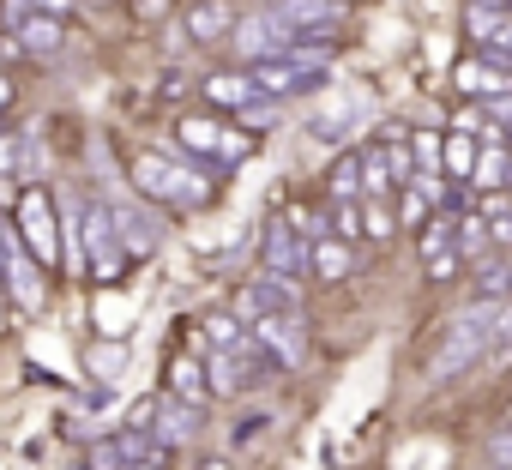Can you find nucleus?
I'll use <instances>...</instances> for the list:
<instances>
[{
    "label": "nucleus",
    "instance_id": "obj_1",
    "mask_svg": "<svg viewBox=\"0 0 512 470\" xmlns=\"http://www.w3.org/2000/svg\"><path fill=\"white\" fill-rule=\"evenodd\" d=\"M494 320H500V302L464 308V314L440 332V350L428 356V380H452V374H464L470 362H482V350H488V338H494Z\"/></svg>",
    "mask_w": 512,
    "mask_h": 470
},
{
    "label": "nucleus",
    "instance_id": "obj_2",
    "mask_svg": "<svg viewBox=\"0 0 512 470\" xmlns=\"http://www.w3.org/2000/svg\"><path fill=\"white\" fill-rule=\"evenodd\" d=\"M247 79L260 85L266 97H308V91H326L332 85V67L326 61H308V55H266L253 61Z\"/></svg>",
    "mask_w": 512,
    "mask_h": 470
},
{
    "label": "nucleus",
    "instance_id": "obj_3",
    "mask_svg": "<svg viewBox=\"0 0 512 470\" xmlns=\"http://www.w3.org/2000/svg\"><path fill=\"white\" fill-rule=\"evenodd\" d=\"M0 284H7V296H13L25 314H43V302H49V284H43V272H37V254L19 242V229H13V223H0Z\"/></svg>",
    "mask_w": 512,
    "mask_h": 470
},
{
    "label": "nucleus",
    "instance_id": "obj_4",
    "mask_svg": "<svg viewBox=\"0 0 512 470\" xmlns=\"http://www.w3.org/2000/svg\"><path fill=\"white\" fill-rule=\"evenodd\" d=\"M79 248H85V266H91L97 278H121L127 248H121V235H115L109 205H79Z\"/></svg>",
    "mask_w": 512,
    "mask_h": 470
},
{
    "label": "nucleus",
    "instance_id": "obj_5",
    "mask_svg": "<svg viewBox=\"0 0 512 470\" xmlns=\"http://www.w3.org/2000/svg\"><path fill=\"white\" fill-rule=\"evenodd\" d=\"M133 187L145 193V199H157V205H175V199H205V187L199 181H187L169 157H157V151H145V157H133Z\"/></svg>",
    "mask_w": 512,
    "mask_h": 470
},
{
    "label": "nucleus",
    "instance_id": "obj_6",
    "mask_svg": "<svg viewBox=\"0 0 512 470\" xmlns=\"http://www.w3.org/2000/svg\"><path fill=\"white\" fill-rule=\"evenodd\" d=\"M260 314H302V290L290 284V278H272V272H260L241 296H235V320L241 326H253Z\"/></svg>",
    "mask_w": 512,
    "mask_h": 470
},
{
    "label": "nucleus",
    "instance_id": "obj_7",
    "mask_svg": "<svg viewBox=\"0 0 512 470\" xmlns=\"http://www.w3.org/2000/svg\"><path fill=\"white\" fill-rule=\"evenodd\" d=\"M19 242L37 254V266L55 260V199H49V187H25V199H19Z\"/></svg>",
    "mask_w": 512,
    "mask_h": 470
},
{
    "label": "nucleus",
    "instance_id": "obj_8",
    "mask_svg": "<svg viewBox=\"0 0 512 470\" xmlns=\"http://www.w3.org/2000/svg\"><path fill=\"white\" fill-rule=\"evenodd\" d=\"M260 272L272 278H302L308 272V242L290 229V217H266V248H260Z\"/></svg>",
    "mask_w": 512,
    "mask_h": 470
},
{
    "label": "nucleus",
    "instance_id": "obj_9",
    "mask_svg": "<svg viewBox=\"0 0 512 470\" xmlns=\"http://www.w3.org/2000/svg\"><path fill=\"white\" fill-rule=\"evenodd\" d=\"M229 37H235V49H241L247 61H266V55H284L296 31H290L278 13H260V19H235V31H229Z\"/></svg>",
    "mask_w": 512,
    "mask_h": 470
},
{
    "label": "nucleus",
    "instance_id": "obj_10",
    "mask_svg": "<svg viewBox=\"0 0 512 470\" xmlns=\"http://www.w3.org/2000/svg\"><path fill=\"white\" fill-rule=\"evenodd\" d=\"M290 31H320V37H332L338 25H344V13H350V0H278L272 7Z\"/></svg>",
    "mask_w": 512,
    "mask_h": 470
},
{
    "label": "nucleus",
    "instance_id": "obj_11",
    "mask_svg": "<svg viewBox=\"0 0 512 470\" xmlns=\"http://www.w3.org/2000/svg\"><path fill=\"white\" fill-rule=\"evenodd\" d=\"M464 31H470L488 55L512 61V13H506V7H488V0H476V7L464 13Z\"/></svg>",
    "mask_w": 512,
    "mask_h": 470
},
{
    "label": "nucleus",
    "instance_id": "obj_12",
    "mask_svg": "<svg viewBox=\"0 0 512 470\" xmlns=\"http://www.w3.org/2000/svg\"><path fill=\"white\" fill-rule=\"evenodd\" d=\"M7 37H13V49H25V55H55L67 31H61V19H55V13H37V7H31Z\"/></svg>",
    "mask_w": 512,
    "mask_h": 470
},
{
    "label": "nucleus",
    "instance_id": "obj_13",
    "mask_svg": "<svg viewBox=\"0 0 512 470\" xmlns=\"http://www.w3.org/2000/svg\"><path fill=\"white\" fill-rule=\"evenodd\" d=\"M181 25H187L193 43H223L235 31V7H229V0H193Z\"/></svg>",
    "mask_w": 512,
    "mask_h": 470
},
{
    "label": "nucleus",
    "instance_id": "obj_14",
    "mask_svg": "<svg viewBox=\"0 0 512 470\" xmlns=\"http://www.w3.org/2000/svg\"><path fill=\"white\" fill-rule=\"evenodd\" d=\"M308 272L326 278V284L350 278V242H338V235H320V242H308Z\"/></svg>",
    "mask_w": 512,
    "mask_h": 470
},
{
    "label": "nucleus",
    "instance_id": "obj_15",
    "mask_svg": "<svg viewBox=\"0 0 512 470\" xmlns=\"http://www.w3.org/2000/svg\"><path fill=\"white\" fill-rule=\"evenodd\" d=\"M151 428L175 446V440H187L193 428H199V410L187 404V398H157V416H151Z\"/></svg>",
    "mask_w": 512,
    "mask_h": 470
},
{
    "label": "nucleus",
    "instance_id": "obj_16",
    "mask_svg": "<svg viewBox=\"0 0 512 470\" xmlns=\"http://www.w3.org/2000/svg\"><path fill=\"white\" fill-rule=\"evenodd\" d=\"M109 217H115V235H121L127 254H151V248H157V223H145V211L121 205V211H109Z\"/></svg>",
    "mask_w": 512,
    "mask_h": 470
},
{
    "label": "nucleus",
    "instance_id": "obj_17",
    "mask_svg": "<svg viewBox=\"0 0 512 470\" xmlns=\"http://www.w3.org/2000/svg\"><path fill=\"white\" fill-rule=\"evenodd\" d=\"M205 97L223 103V109H241L247 97H260V85H253L247 73H211V79H205Z\"/></svg>",
    "mask_w": 512,
    "mask_h": 470
},
{
    "label": "nucleus",
    "instance_id": "obj_18",
    "mask_svg": "<svg viewBox=\"0 0 512 470\" xmlns=\"http://www.w3.org/2000/svg\"><path fill=\"white\" fill-rule=\"evenodd\" d=\"M169 386H175V398H187V404H205V392H211V386H205V368H199L193 356H181V362L169 368Z\"/></svg>",
    "mask_w": 512,
    "mask_h": 470
},
{
    "label": "nucleus",
    "instance_id": "obj_19",
    "mask_svg": "<svg viewBox=\"0 0 512 470\" xmlns=\"http://www.w3.org/2000/svg\"><path fill=\"white\" fill-rule=\"evenodd\" d=\"M217 133H223V121H205V115H187V121L175 127V139H181L187 151H217Z\"/></svg>",
    "mask_w": 512,
    "mask_h": 470
},
{
    "label": "nucleus",
    "instance_id": "obj_20",
    "mask_svg": "<svg viewBox=\"0 0 512 470\" xmlns=\"http://www.w3.org/2000/svg\"><path fill=\"white\" fill-rule=\"evenodd\" d=\"M380 157H386V175H392V187L416 181V151L404 145V133H392V151H380Z\"/></svg>",
    "mask_w": 512,
    "mask_h": 470
},
{
    "label": "nucleus",
    "instance_id": "obj_21",
    "mask_svg": "<svg viewBox=\"0 0 512 470\" xmlns=\"http://www.w3.org/2000/svg\"><path fill=\"white\" fill-rule=\"evenodd\" d=\"M332 193L338 199H356L362 193V157H338L332 163Z\"/></svg>",
    "mask_w": 512,
    "mask_h": 470
},
{
    "label": "nucleus",
    "instance_id": "obj_22",
    "mask_svg": "<svg viewBox=\"0 0 512 470\" xmlns=\"http://www.w3.org/2000/svg\"><path fill=\"white\" fill-rule=\"evenodd\" d=\"M205 338H211V344H223V350L247 344V332H241V320H235V314H211V320H205Z\"/></svg>",
    "mask_w": 512,
    "mask_h": 470
},
{
    "label": "nucleus",
    "instance_id": "obj_23",
    "mask_svg": "<svg viewBox=\"0 0 512 470\" xmlns=\"http://www.w3.org/2000/svg\"><path fill=\"white\" fill-rule=\"evenodd\" d=\"M91 374H97V380L127 374V350H121V344H97V350H91Z\"/></svg>",
    "mask_w": 512,
    "mask_h": 470
},
{
    "label": "nucleus",
    "instance_id": "obj_24",
    "mask_svg": "<svg viewBox=\"0 0 512 470\" xmlns=\"http://www.w3.org/2000/svg\"><path fill=\"white\" fill-rule=\"evenodd\" d=\"M470 181H476V187H500V181H506V151L494 145V157H476V163H470Z\"/></svg>",
    "mask_w": 512,
    "mask_h": 470
},
{
    "label": "nucleus",
    "instance_id": "obj_25",
    "mask_svg": "<svg viewBox=\"0 0 512 470\" xmlns=\"http://www.w3.org/2000/svg\"><path fill=\"white\" fill-rule=\"evenodd\" d=\"M350 127H356V121H344V109H338V115H314V121H308V133H314V139H326V145H332V139H350Z\"/></svg>",
    "mask_w": 512,
    "mask_h": 470
},
{
    "label": "nucleus",
    "instance_id": "obj_26",
    "mask_svg": "<svg viewBox=\"0 0 512 470\" xmlns=\"http://www.w3.org/2000/svg\"><path fill=\"white\" fill-rule=\"evenodd\" d=\"M476 290H482V302H500V296H512V272H506V266H488V272L476 278Z\"/></svg>",
    "mask_w": 512,
    "mask_h": 470
},
{
    "label": "nucleus",
    "instance_id": "obj_27",
    "mask_svg": "<svg viewBox=\"0 0 512 470\" xmlns=\"http://www.w3.org/2000/svg\"><path fill=\"white\" fill-rule=\"evenodd\" d=\"M494 79H512V73H482L476 61H464V67H458V85H464L470 97H476V91H494Z\"/></svg>",
    "mask_w": 512,
    "mask_h": 470
},
{
    "label": "nucleus",
    "instance_id": "obj_28",
    "mask_svg": "<svg viewBox=\"0 0 512 470\" xmlns=\"http://www.w3.org/2000/svg\"><path fill=\"white\" fill-rule=\"evenodd\" d=\"M362 217H368V235H374V242H386V235L398 229V217H392V205H380V199H374V205H368Z\"/></svg>",
    "mask_w": 512,
    "mask_h": 470
},
{
    "label": "nucleus",
    "instance_id": "obj_29",
    "mask_svg": "<svg viewBox=\"0 0 512 470\" xmlns=\"http://www.w3.org/2000/svg\"><path fill=\"white\" fill-rule=\"evenodd\" d=\"M410 145H416V157H422V169H416V175H440V139H434V133H416Z\"/></svg>",
    "mask_w": 512,
    "mask_h": 470
},
{
    "label": "nucleus",
    "instance_id": "obj_30",
    "mask_svg": "<svg viewBox=\"0 0 512 470\" xmlns=\"http://www.w3.org/2000/svg\"><path fill=\"white\" fill-rule=\"evenodd\" d=\"M422 266H428V278H434V284H452V278H458V266H464V260H458V254H452V248H446V254H428V260H422Z\"/></svg>",
    "mask_w": 512,
    "mask_h": 470
},
{
    "label": "nucleus",
    "instance_id": "obj_31",
    "mask_svg": "<svg viewBox=\"0 0 512 470\" xmlns=\"http://www.w3.org/2000/svg\"><path fill=\"white\" fill-rule=\"evenodd\" d=\"M488 350L506 362L512 356V308H500V320H494V338H488Z\"/></svg>",
    "mask_w": 512,
    "mask_h": 470
},
{
    "label": "nucleus",
    "instance_id": "obj_32",
    "mask_svg": "<svg viewBox=\"0 0 512 470\" xmlns=\"http://www.w3.org/2000/svg\"><path fill=\"white\" fill-rule=\"evenodd\" d=\"M446 163H452V175H470V163H476V145H470V139H452V145H446Z\"/></svg>",
    "mask_w": 512,
    "mask_h": 470
},
{
    "label": "nucleus",
    "instance_id": "obj_33",
    "mask_svg": "<svg viewBox=\"0 0 512 470\" xmlns=\"http://www.w3.org/2000/svg\"><path fill=\"white\" fill-rule=\"evenodd\" d=\"M488 458H494L500 470H512V428H500V434L488 440Z\"/></svg>",
    "mask_w": 512,
    "mask_h": 470
},
{
    "label": "nucleus",
    "instance_id": "obj_34",
    "mask_svg": "<svg viewBox=\"0 0 512 470\" xmlns=\"http://www.w3.org/2000/svg\"><path fill=\"white\" fill-rule=\"evenodd\" d=\"M356 229H362V211H356V205L344 199V205H338V242H350Z\"/></svg>",
    "mask_w": 512,
    "mask_h": 470
},
{
    "label": "nucleus",
    "instance_id": "obj_35",
    "mask_svg": "<svg viewBox=\"0 0 512 470\" xmlns=\"http://www.w3.org/2000/svg\"><path fill=\"white\" fill-rule=\"evenodd\" d=\"M31 7H37V0H0V25H7V31H13V25H19V19L31 13Z\"/></svg>",
    "mask_w": 512,
    "mask_h": 470
},
{
    "label": "nucleus",
    "instance_id": "obj_36",
    "mask_svg": "<svg viewBox=\"0 0 512 470\" xmlns=\"http://www.w3.org/2000/svg\"><path fill=\"white\" fill-rule=\"evenodd\" d=\"M7 169H19V139L0 133V175H7Z\"/></svg>",
    "mask_w": 512,
    "mask_h": 470
},
{
    "label": "nucleus",
    "instance_id": "obj_37",
    "mask_svg": "<svg viewBox=\"0 0 512 470\" xmlns=\"http://www.w3.org/2000/svg\"><path fill=\"white\" fill-rule=\"evenodd\" d=\"M482 242H488V229L482 223H464V254H482Z\"/></svg>",
    "mask_w": 512,
    "mask_h": 470
},
{
    "label": "nucleus",
    "instance_id": "obj_38",
    "mask_svg": "<svg viewBox=\"0 0 512 470\" xmlns=\"http://www.w3.org/2000/svg\"><path fill=\"white\" fill-rule=\"evenodd\" d=\"M488 235H494V242H512V205L494 211V229H488Z\"/></svg>",
    "mask_w": 512,
    "mask_h": 470
},
{
    "label": "nucleus",
    "instance_id": "obj_39",
    "mask_svg": "<svg viewBox=\"0 0 512 470\" xmlns=\"http://www.w3.org/2000/svg\"><path fill=\"white\" fill-rule=\"evenodd\" d=\"M7 97H13V85H7V79H0V109H7Z\"/></svg>",
    "mask_w": 512,
    "mask_h": 470
},
{
    "label": "nucleus",
    "instance_id": "obj_40",
    "mask_svg": "<svg viewBox=\"0 0 512 470\" xmlns=\"http://www.w3.org/2000/svg\"><path fill=\"white\" fill-rule=\"evenodd\" d=\"M0 55H13V37H0Z\"/></svg>",
    "mask_w": 512,
    "mask_h": 470
},
{
    "label": "nucleus",
    "instance_id": "obj_41",
    "mask_svg": "<svg viewBox=\"0 0 512 470\" xmlns=\"http://www.w3.org/2000/svg\"><path fill=\"white\" fill-rule=\"evenodd\" d=\"M500 139H506V145H512V127H506V133H500Z\"/></svg>",
    "mask_w": 512,
    "mask_h": 470
},
{
    "label": "nucleus",
    "instance_id": "obj_42",
    "mask_svg": "<svg viewBox=\"0 0 512 470\" xmlns=\"http://www.w3.org/2000/svg\"><path fill=\"white\" fill-rule=\"evenodd\" d=\"M0 302H7V284H0Z\"/></svg>",
    "mask_w": 512,
    "mask_h": 470
},
{
    "label": "nucleus",
    "instance_id": "obj_43",
    "mask_svg": "<svg viewBox=\"0 0 512 470\" xmlns=\"http://www.w3.org/2000/svg\"><path fill=\"white\" fill-rule=\"evenodd\" d=\"M506 428H512V410H506Z\"/></svg>",
    "mask_w": 512,
    "mask_h": 470
},
{
    "label": "nucleus",
    "instance_id": "obj_44",
    "mask_svg": "<svg viewBox=\"0 0 512 470\" xmlns=\"http://www.w3.org/2000/svg\"><path fill=\"white\" fill-rule=\"evenodd\" d=\"M55 7H67V0H55Z\"/></svg>",
    "mask_w": 512,
    "mask_h": 470
}]
</instances>
